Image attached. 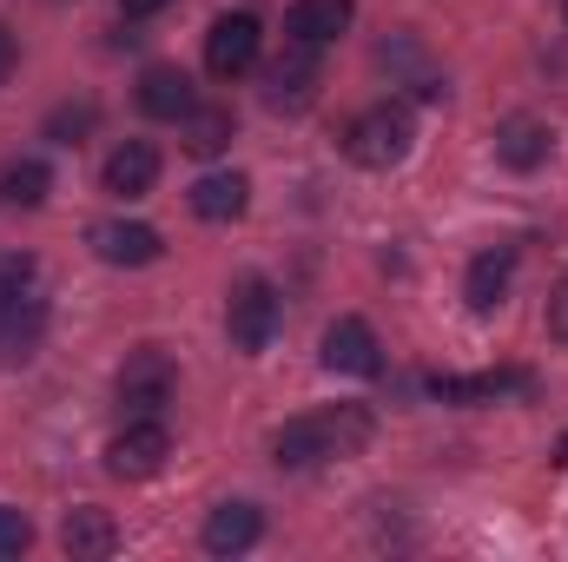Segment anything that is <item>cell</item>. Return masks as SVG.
Returning a JSON list of instances; mask_svg holds the SVG:
<instances>
[{
    "instance_id": "1",
    "label": "cell",
    "mask_w": 568,
    "mask_h": 562,
    "mask_svg": "<svg viewBox=\"0 0 568 562\" xmlns=\"http://www.w3.org/2000/svg\"><path fill=\"white\" fill-rule=\"evenodd\" d=\"M364 443H371V411L337 404V411H317V418H291L272 436V456L284 470H311V463H331V456H357Z\"/></svg>"
},
{
    "instance_id": "2",
    "label": "cell",
    "mask_w": 568,
    "mask_h": 562,
    "mask_svg": "<svg viewBox=\"0 0 568 562\" xmlns=\"http://www.w3.org/2000/svg\"><path fill=\"white\" fill-rule=\"evenodd\" d=\"M410 140H417V120H410V107L384 100V107H371V113H357V120H351L344 152H351L364 172H390V165H404V159H410Z\"/></svg>"
},
{
    "instance_id": "3",
    "label": "cell",
    "mask_w": 568,
    "mask_h": 562,
    "mask_svg": "<svg viewBox=\"0 0 568 562\" xmlns=\"http://www.w3.org/2000/svg\"><path fill=\"white\" fill-rule=\"evenodd\" d=\"M278 291H272V279H239L232 284V304H225V331H232V344L239 351H265L272 338H278Z\"/></svg>"
},
{
    "instance_id": "4",
    "label": "cell",
    "mask_w": 568,
    "mask_h": 562,
    "mask_svg": "<svg viewBox=\"0 0 568 562\" xmlns=\"http://www.w3.org/2000/svg\"><path fill=\"white\" fill-rule=\"evenodd\" d=\"M165 456H172V436H165V423H152V418H133L113 443H106V470H113L120 483H145V476H159Z\"/></svg>"
},
{
    "instance_id": "5",
    "label": "cell",
    "mask_w": 568,
    "mask_h": 562,
    "mask_svg": "<svg viewBox=\"0 0 568 562\" xmlns=\"http://www.w3.org/2000/svg\"><path fill=\"white\" fill-rule=\"evenodd\" d=\"M258 20L252 13H219L212 20V33H205V73L212 80H239V73H252L258 67Z\"/></svg>"
},
{
    "instance_id": "6",
    "label": "cell",
    "mask_w": 568,
    "mask_h": 562,
    "mask_svg": "<svg viewBox=\"0 0 568 562\" xmlns=\"http://www.w3.org/2000/svg\"><path fill=\"white\" fill-rule=\"evenodd\" d=\"M172 358L159 351V344H145V351H133L126 358V371H120V404L133 411V418H152L165 398H172Z\"/></svg>"
},
{
    "instance_id": "7",
    "label": "cell",
    "mask_w": 568,
    "mask_h": 562,
    "mask_svg": "<svg viewBox=\"0 0 568 562\" xmlns=\"http://www.w3.org/2000/svg\"><path fill=\"white\" fill-rule=\"evenodd\" d=\"M324 371L337 378H377L384 371V351H377V331L364 318H337L324 331Z\"/></svg>"
},
{
    "instance_id": "8",
    "label": "cell",
    "mask_w": 568,
    "mask_h": 562,
    "mask_svg": "<svg viewBox=\"0 0 568 562\" xmlns=\"http://www.w3.org/2000/svg\"><path fill=\"white\" fill-rule=\"evenodd\" d=\"M317 47H304V40H291L278 60L265 67V107H278V113H304L311 107V87H317V60H311Z\"/></svg>"
},
{
    "instance_id": "9",
    "label": "cell",
    "mask_w": 568,
    "mask_h": 562,
    "mask_svg": "<svg viewBox=\"0 0 568 562\" xmlns=\"http://www.w3.org/2000/svg\"><path fill=\"white\" fill-rule=\"evenodd\" d=\"M40 338H47V304H40L33 291L13 298V304H0V371L27 364V358L40 351Z\"/></svg>"
},
{
    "instance_id": "10",
    "label": "cell",
    "mask_w": 568,
    "mask_h": 562,
    "mask_svg": "<svg viewBox=\"0 0 568 562\" xmlns=\"http://www.w3.org/2000/svg\"><path fill=\"white\" fill-rule=\"evenodd\" d=\"M258 536H265V516H258L252 503H219V510L205 516V536H199V543H205L212 556H245Z\"/></svg>"
},
{
    "instance_id": "11",
    "label": "cell",
    "mask_w": 568,
    "mask_h": 562,
    "mask_svg": "<svg viewBox=\"0 0 568 562\" xmlns=\"http://www.w3.org/2000/svg\"><path fill=\"white\" fill-rule=\"evenodd\" d=\"M93 252H100L106 265H152L165 245H159V232H152V225H133V219H106V225H93Z\"/></svg>"
},
{
    "instance_id": "12",
    "label": "cell",
    "mask_w": 568,
    "mask_h": 562,
    "mask_svg": "<svg viewBox=\"0 0 568 562\" xmlns=\"http://www.w3.org/2000/svg\"><path fill=\"white\" fill-rule=\"evenodd\" d=\"M549 145H556V133H549L542 120H529V113H516V120L496 127V159H503L509 172H536V165L549 159Z\"/></svg>"
},
{
    "instance_id": "13",
    "label": "cell",
    "mask_w": 568,
    "mask_h": 562,
    "mask_svg": "<svg viewBox=\"0 0 568 562\" xmlns=\"http://www.w3.org/2000/svg\"><path fill=\"white\" fill-rule=\"evenodd\" d=\"M152 179H159V145H145V140L113 145V159H106V192L113 199H145Z\"/></svg>"
},
{
    "instance_id": "14",
    "label": "cell",
    "mask_w": 568,
    "mask_h": 562,
    "mask_svg": "<svg viewBox=\"0 0 568 562\" xmlns=\"http://www.w3.org/2000/svg\"><path fill=\"white\" fill-rule=\"evenodd\" d=\"M509 279H516V245H496V252H483L476 265H469V279H463V298H469V311H496L503 298H509Z\"/></svg>"
},
{
    "instance_id": "15",
    "label": "cell",
    "mask_w": 568,
    "mask_h": 562,
    "mask_svg": "<svg viewBox=\"0 0 568 562\" xmlns=\"http://www.w3.org/2000/svg\"><path fill=\"white\" fill-rule=\"evenodd\" d=\"M113 543H120V530H113L106 510H73V516L60 523V550H67L73 562H106Z\"/></svg>"
},
{
    "instance_id": "16",
    "label": "cell",
    "mask_w": 568,
    "mask_h": 562,
    "mask_svg": "<svg viewBox=\"0 0 568 562\" xmlns=\"http://www.w3.org/2000/svg\"><path fill=\"white\" fill-rule=\"evenodd\" d=\"M140 107L152 120H185L199 100H192V80L179 67H145L140 73Z\"/></svg>"
},
{
    "instance_id": "17",
    "label": "cell",
    "mask_w": 568,
    "mask_h": 562,
    "mask_svg": "<svg viewBox=\"0 0 568 562\" xmlns=\"http://www.w3.org/2000/svg\"><path fill=\"white\" fill-rule=\"evenodd\" d=\"M245 199H252V179H245V172H205V179L192 185V212L212 219V225H219V219H239Z\"/></svg>"
},
{
    "instance_id": "18",
    "label": "cell",
    "mask_w": 568,
    "mask_h": 562,
    "mask_svg": "<svg viewBox=\"0 0 568 562\" xmlns=\"http://www.w3.org/2000/svg\"><path fill=\"white\" fill-rule=\"evenodd\" d=\"M351 0H291V40H304V47H324V40H337L344 27H351Z\"/></svg>"
},
{
    "instance_id": "19",
    "label": "cell",
    "mask_w": 568,
    "mask_h": 562,
    "mask_svg": "<svg viewBox=\"0 0 568 562\" xmlns=\"http://www.w3.org/2000/svg\"><path fill=\"white\" fill-rule=\"evenodd\" d=\"M179 140L192 159H219L225 145H232V107H192L185 120H179Z\"/></svg>"
},
{
    "instance_id": "20",
    "label": "cell",
    "mask_w": 568,
    "mask_h": 562,
    "mask_svg": "<svg viewBox=\"0 0 568 562\" xmlns=\"http://www.w3.org/2000/svg\"><path fill=\"white\" fill-rule=\"evenodd\" d=\"M503 391H529V371H483V378H436V398L449 404H483Z\"/></svg>"
},
{
    "instance_id": "21",
    "label": "cell",
    "mask_w": 568,
    "mask_h": 562,
    "mask_svg": "<svg viewBox=\"0 0 568 562\" xmlns=\"http://www.w3.org/2000/svg\"><path fill=\"white\" fill-rule=\"evenodd\" d=\"M47 185H53V172H47L40 159H13V165L0 172V199H7V205H47Z\"/></svg>"
},
{
    "instance_id": "22",
    "label": "cell",
    "mask_w": 568,
    "mask_h": 562,
    "mask_svg": "<svg viewBox=\"0 0 568 562\" xmlns=\"http://www.w3.org/2000/svg\"><path fill=\"white\" fill-rule=\"evenodd\" d=\"M40 279V265L27 259V252H0V304H13V298H27Z\"/></svg>"
},
{
    "instance_id": "23",
    "label": "cell",
    "mask_w": 568,
    "mask_h": 562,
    "mask_svg": "<svg viewBox=\"0 0 568 562\" xmlns=\"http://www.w3.org/2000/svg\"><path fill=\"white\" fill-rule=\"evenodd\" d=\"M27 543H33V523H27V510H7V503H0V562H13Z\"/></svg>"
},
{
    "instance_id": "24",
    "label": "cell",
    "mask_w": 568,
    "mask_h": 562,
    "mask_svg": "<svg viewBox=\"0 0 568 562\" xmlns=\"http://www.w3.org/2000/svg\"><path fill=\"white\" fill-rule=\"evenodd\" d=\"M87 127H93V107H60V113L47 120V133H53V140H67V145L80 140Z\"/></svg>"
},
{
    "instance_id": "25",
    "label": "cell",
    "mask_w": 568,
    "mask_h": 562,
    "mask_svg": "<svg viewBox=\"0 0 568 562\" xmlns=\"http://www.w3.org/2000/svg\"><path fill=\"white\" fill-rule=\"evenodd\" d=\"M549 338H556V344H568V272L549 284Z\"/></svg>"
},
{
    "instance_id": "26",
    "label": "cell",
    "mask_w": 568,
    "mask_h": 562,
    "mask_svg": "<svg viewBox=\"0 0 568 562\" xmlns=\"http://www.w3.org/2000/svg\"><path fill=\"white\" fill-rule=\"evenodd\" d=\"M165 7H172V0H120V13H126V20H145V13H165Z\"/></svg>"
},
{
    "instance_id": "27",
    "label": "cell",
    "mask_w": 568,
    "mask_h": 562,
    "mask_svg": "<svg viewBox=\"0 0 568 562\" xmlns=\"http://www.w3.org/2000/svg\"><path fill=\"white\" fill-rule=\"evenodd\" d=\"M13 67V40H7V27H0V73Z\"/></svg>"
},
{
    "instance_id": "28",
    "label": "cell",
    "mask_w": 568,
    "mask_h": 562,
    "mask_svg": "<svg viewBox=\"0 0 568 562\" xmlns=\"http://www.w3.org/2000/svg\"><path fill=\"white\" fill-rule=\"evenodd\" d=\"M556 463H562V470H568V436H562V443H556Z\"/></svg>"
}]
</instances>
